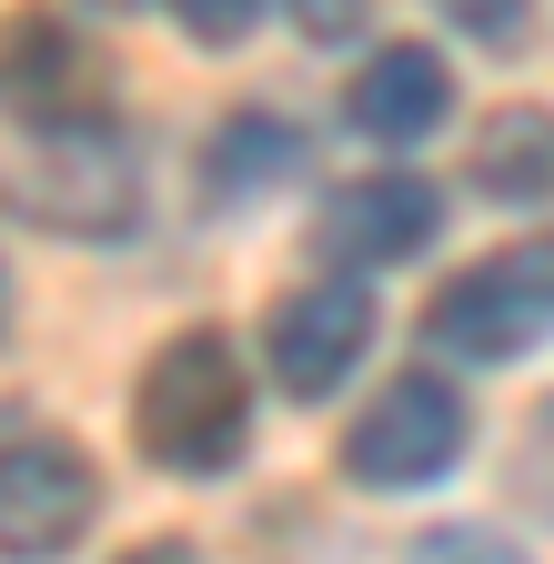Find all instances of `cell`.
Masks as SVG:
<instances>
[{
  "instance_id": "4fadbf2b",
  "label": "cell",
  "mask_w": 554,
  "mask_h": 564,
  "mask_svg": "<svg viewBox=\"0 0 554 564\" xmlns=\"http://www.w3.org/2000/svg\"><path fill=\"white\" fill-rule=\"evenodd\" d=\"M434 11H444L454 31H474V41H514V31H524V0H434Z\"/></svg>"
},
{
  "instance_id": "9a60e30c",
  "label": "cell",
  "mask_w": 554,
  "mask_h": 564,
  "mask_svg": "<svg viewBox=\"0 0 554 564\" xmlns=\"http://www.w3.org/2000/svg\"><path fill=\"white\" fill-rule=\"evenodd\" d=\"M121 564H192V544H131Z\"/></svg>"
},
{
  "instance_id": "8fae6325",
  "label": "cell",
  "mask_w": 554,
  "mask_h": 564,
  "mask_svg": "<svg viewBox=\"0 0 554 564\" xmlns=\"http://www.w3.org/2000/svg\"><path fill=\"white\" fill-rule=\"evenodd\" d=\"M293 162H303V131H293V121L232 111V121L213 131V152H202V192H213V202H252V192H272V182H293Z\"/></svg>"
},
{
  "instance_id": "7c38bea8",
  "label": "cell",
  "mask_w": 554,
  "mask_h": 564,
  "mask_svg": "<svg viewBox=\"0 0 554 564\" xmlns=\"http://www.w3.org/2000/svg\"><path fill=\"white\" fill-rule=\"evenodd\" d=\"M262 11H272V0H172V21H182L202 51H232V41H242Z\"/></svg>"
},
{
  "instance_id": "5b68a950",
  "label": "cell",
  "mask_w": 554,
  "mask_h": 564,
  "mask_svg": "<svg viewBox=\"0 0 554 564\" xmlns=\"http://www.w3.org/2000/svg\"><path fill=\"white\" fill-rule=\"evenodd\" d=\"M101 514V474L72 434H11L0 444V564L72 554Z\"/></svg>"
},
{
  "instance_id": "30bf717a",
  "label": "cell",
  "mask_w": 554,
  "mask_h": 564,
  "mask_svg": "<svg viewBox=\"0 0 554 564\" xmlns=\"http://www.w3.org/2000/svg\"><path fill=\"white\" fill-rule=\"evenodd\" d=\"M474 192L514 202V212H554V111L514 101L474 131Z\"/></svg>"
},
{
  "instance_id": "3957f363",
  "label": "cell",
  "mask_w": 554,
  "mask_h": 564,
  "mask_svg": "<svg viewBox=\"0 0 554 564\" xmlns=\"http://www.w3.org/2000/svg\"><path fill=\"white\" fill-rule=\"evenodd\" d=\"M424 333L464 364H514V352L554 343V242H504V252L464 262L434 293Z\"/></svg>"
},
{
  "instance_id": "5bb4252c",
  "label": "cell",
  "mask_w": 554,
  "mask_h": 564,
  "mask_svg": "<svg viewBox=\"0 0 554 564\" xmlns=\"http://www.w3.org/2000/svg\"><path fill=\"white\" fill-rule=\"evenodd\" d=\"M373 21V0H293V31L303 41H354Z\"/></svg>"
},
{
  "instance_id": "7a4b0ae2",
  "label": "cell",
  "mask_w": 554,
  "mask_h": 564,
  "mask_svg": "<svg viewBox=\"0 0 554 564\" xmlns=\"http://www.w3.org/2000/svg\"><path fill=\"white\" fill-rule=\"evenodd\" d=\"M0 202L21 212L41 232H72V242H111L131 232V212H142V162H131V141L91 111V121H51L31 131L11 162H0Z\"/></svg>"
},
{
  "instance_id": "9c48e42d",
  "label": "cell",
  "mask_w": 554,
  "mask_h": 564,
  "mask_svg": "<svg viewBox=\"0 0 554 564\" xmlns=\"http://www.w3.org/2000/svg\"><path fill=\"white\" fill-rule=\"evenodd\" d=\"M444 101H454L444 61H434L424 41H383V51L363 61V82H354V131H363V141H424V131L444 121Z\"/></svg>"
},
{
  "instance_id": "8992f818",
  "label": "cell",
  "mask_w": 554,
  "mask_h": 564,
  "mask_svg": "<svg viewBox=\"0 0 554 564\" xmlns=\"http://www.w3.org/2000/svg\"><path fill=\"white\" fill-rule=\"evenodd\" d=\"M373 293L354 272H333V282H303V293H283L272 303V373H283V393L293 403H323V393H343V373L373 352Z\"/></svg>"
},
{
  "instance_id": "277c9868",
  "label": "cell",
  "mask_w": 554,
  "mask_h": 564,
  "mask_svg": "<svg viewBox=\"0 0 554 564\" xmlns=\"http://www.w3.org/2000/svg\"><path fill=\"white\" fill-rule=\"evenodd\" d=\"M474 444V413L444 373H393L363 413H354V434H343V474H354L363 494H413V484H434L454 474Z\"/></svg>"
},
{
  "instance_id": "e0dca14e",
  "label": "cell",
  "mask_w": 554,
  "mask_h": 564,
  "mask_svg": "<svg viewBox=\"0 0 554 564\" xmlns=\"http://www.w3.org/2000/svg\"><path fill=\"white\" fill-rule=\"evenodd\" d=\"M101 11H131V0H101Z\"/></svg>"
},
{
  "instance_id": "52a82bcc",
  "label": "cell",
  "mask_w": 554,
  "mask_h": 564,
  "mask_svg": "<svg viewBox=\"0 0 554 564\" xmlns=\"http://www.w3.org/2000/svg\"><path fill=\"white\" fill-rule=\"evenodd\" d=\"M444 232V192L434 182H413V172H363V182H343L333 202H323V223H313V242L343 262V272H393V262H413Z\"/></svg>"
},
{
  "instance_id": "6da1fadb",
  "label": "cell",
  "mask_w": 554,
  "mask_h": 564,
  "mask_svg": "<svg viewBox=\"0 0 554 564\" xmlns=\"http://www.w3.org/2000/svg\"><path fill=\"white\" fill-rule=\"evenodd\" d=\"M131 434H142L152 464L172 474H222L252 434V373L222 333H172L152 364H142V393H131Z\"/></svg>"
},
{
  "instance_id": "2e32d148",
  "label": "cell",
  "mask_w": 554,
  "mask_h": 564,
  "mask_svg": "<svg viewBox=\"0 0 554 564\" xmlns=\"http://www.w3.org/2000/svg\"><path fill=\"white\" fill-rule=\"evenodd\" d=\"M0 333H11V272H0Z\"/></svg>"
},
{
  "instance_id": "ba28073f",
  "label": "cell",
  "mask_w": 554,
  "mask_h": 564,
  "mask_svg": "<svg viewBox=\"0 0 554 564\" xmlns=\"http://www.w3.org/2000/svg\"><path fill=\"white\" fill-rule=\"evenodd\" d=\"M0 111H21L31 131L51 121H91V61L51 11H21L0 31Z\"/></svg>"
}]
</instances>
